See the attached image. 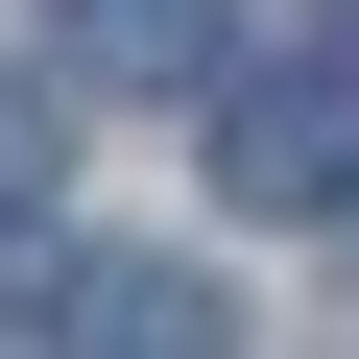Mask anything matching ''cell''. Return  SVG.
<instances>
[{
    "label": "cell",
    "instance_id": "6da1fadb",
    "mask_svg": "<svg viewBox=\"0 0 359 359\" xmlns=\"http://www.w3.org/2000/svg\"><path fill=\"white\" fill-rule=\"evenodd\" d=\"M216 192H240V216H335V192H359V96H335V72H240V96H216Z\"/></svg>",
    "mask_w": 359,
    "mask_h": 359
},
{
    "label": "cell",
    "instance_id": "7a4b0ae2",
    "mask_svg": "<svg viewBox=\"0 0 359 359\" xmlns=\"http://www.w3.org/2000/svg\"><path fill=\"white\" fill-rule=\"evenodd\" d=\"M216 72V0H72V96H192Z\"/></svg>",
    "mask_w": 359,
    "mask_h": 359
}]
</instances>
